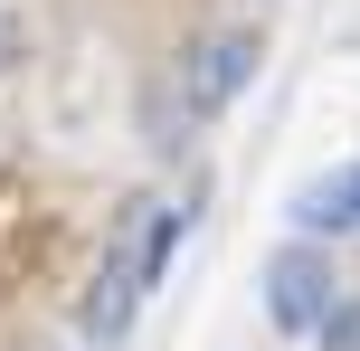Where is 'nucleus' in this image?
I'll use <instances>...</instances> for the list:
<instances>
[{
	"label": "nucleus",
	"mask_w": 360,
	"mask_h": 351,
	"mask_svg": "<svg viewBox=\"0 0 360 351\" xmlns=\"http://www.w3.org/2000/svg\"><path fill=\"white\" fill-rule=\"evenodd\" d=\"M313 342H323V351H360V295H342V304H332Z\"/></svg>",
	"instance_id": "5"
},
{
	"label": "nucleus",
	"mask_w": 360,
	"mask_h": 351,
	"mask_svg": "<svg viewBox=\"0 0 360 351\" xmlns=\"http://www.w3.org/2000/svg\"><path fill=\"white\" fill-rule=\"evenodd\" d=\"M256 67H266V38H256V29H218V38H199V48L180 57V114H190V124L228 114L237 95L256 86Z\"/></svg>",
	"instance_id": "1"
},
{
	"label": "nucleus",
	"mask_w": 360,
	"mask_h": 351,
	"mask_svg": "<svg viewBox=\"0 0 360 351\" xmlns=\"http://www.w3.org/2000/svg\"><path fill=\"white\" fill-rule=\"evenodd\" d=\"M332 285H342V276H332V247H304V238L275 247V257H266V314H275V333H304L313 342L323 314L342 304Z\"/></svg>",
	"instance_id": "2"
},
{
	"label": "nucleus",
	"mask_w": 360,
	"mask_h": 351,
	"mask_svg": "<svg viewBox=\"0 0 360 351\" xmlns=\"http://www.w3.org/2000/svg\"><path fill=\"white\" fill-rule=\"evenodd\" d=\"M133 219H143V200L114 219V247H105V266H95L86 304H76V333H86V342H105V351L133 333V314H143V276H133Z\"/></svg>",
	"instance_id": "3"
},
{
	"label": "nucleus",
	"mask_w": 360,
	"mask_h": 351,
	"mask_svg": "<svg viewBox=\"0 0 360 351\" xmlns=\"http://www.w3.org/2000/svg\"><path fill=\"white\" fill-rule=\"evenodd\" d=\"M285 219H294V238H304V247H323V238H360V162L313 171V181L285 200Z\"/></svg>",
	"instance_id": "4"
}]
</instances>
